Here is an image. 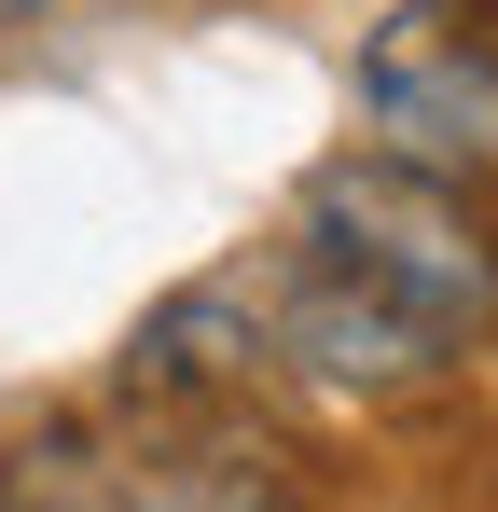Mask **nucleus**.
<instances>
[{
  "instance_id": "nucleus-6",
  "label": "nucleus",
  "mask_w": 498,
  "mask_h": 512,
  "mask_svg": "<svg viewBox=\"0 0 498 512\" xmlns=\"http://www.w3.org/2000/svg\"><path fill=\"white\" fill-rule=\"evenodd\" d=\"M42 14H56V0H0V42H14V28H42Z\"/></svg>"
},
{
  "instance_id": "nucleus-3",
  "label": "nucleus",
  "mask_w": 498,
  "mask_h": 512,
  "mask_svg": "<svg viewBox=\"0 0 498 512\" xmlns=\"http://www.w3.org/2000/svg\"><path fill=\"white\" fill-rule=\"evenodd\" d=\"M249 305H263V360L291 374V388H319L346 416H415V402H443L471 360L429 333L415 305L388 291H360L346 263H319L305 236H277V250L249 263Z\"/></svg>"
},
{
  "instance_id": "nucleus-7",
  "label": "nucleus",
  "mask_w": 498,
  "mask_h": 512,
  "mask_svg": "<svg viewBox=\"0 0 498 512\" xmlns=\"http://www.w3.org/2000/svg\"><path fill=\"white\" fill-rule=\"evenodd\" d=\"M0 512H42V499H0Z\"/></svg>"
},
{
  "instance_id": "nucleus-5",
  "label": "nucleus",
  "mask_w": 498,
  "mask_h": 512,
  "mask_svg": "<svg viewBox=\"0 0 498 512\" xmlns=\"http://www.w3.org/2000/svg\"><path fill=\"white\" fill-rule=\"evenodd\" d=\"M263 305H249V277H180L166 305L125 319L111 346V416L125 429H180V416H236L263 402Z\"/></svg>"
},
{
  "instance_id": "nucleus-1",
  "label": "nucleus",
  "mask_w": 498,
  "mask_h": 512,
  "mask_svg": "<svg viewBox=\"0 0 498 512\" xmlns=\"http://www.w3.org/2000/svg\"><path fill=\"white\" fill-rule=\"evenodd\" d=\"M291 236H305L319 263H346L360 291L415 305L457 360H485V346H498V208H485V194L415 180V167H388V153L346 139L332 167H305Z\"/></svg>"
},
{
  "instance_id": "nucleus-4",
  "label": "nucleus",
  "mask_w": 498,
  "mask_h": 512,
  "mask_svg": "<svg viewBox=\"0 0 498 512\" xmlns=\"http://www.w3.org/2000/svg\"><path fill=\"white\" fill-rule=\"evenodd\" d=\"M97 512H332V471L291 429H263V402H236V416L125 429L97 471Z\"/></svg>"
},
{
  "instance_id": "nucleus-2",
  "label": "nucleus",
  "mask_w": 498,
  "mask_h": 512,
  "mask_svg": "<svg viewBox=\"0 0 498 512\" xmlns=\"http://www.w3.org/2000/svg\"><path fill=\"white\" fill-rule=\"evenodd\" d=\"M360 153L498 208V0H388L346 56Z\"/></svg>"
}]
</instances>
